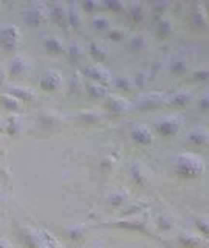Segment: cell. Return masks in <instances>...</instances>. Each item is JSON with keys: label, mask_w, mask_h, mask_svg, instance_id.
<instances>
[{"label": "cell", "mask_w": 209, "mask_h": 248, "mask_svg": "<svg viewBox=\"0 0 209 248\" xmlns=\"http://www.w3.org/2000/svg\"><path fill=\"white\" fill-rule=\"evenodd\" d=\"M205 161L197 154L183 152L175 158L174 170L183 178H197L205 172Z\"/></svg>", "instance_id": "6da1fadb"}, {"label": "cell", "mask_w": 209, "mask_h": 248, "mask_svg": "<svg viewBox=\"0 0 209 248\" xmlns=\"http://www.w3.org/2000/svg\"><path fill=\"white\" fill-rule=\"evenodd\" d=\"M22 19L25 20L28 27H42L45 23L50 22V14H48V5L42 2H33L28 3L23 8Z\"/></svg>", "instance_id": "7a4b0ae2"}, {"label": "cell", "mask_w": 209, "mask_h": 248, "mask_svg": "<svg viewBox=\"0 0 209 248\" xmlns=\"http://www.w3.org/2000/svg\"><path fill=\"white\" fill-rule=\"evenodd\" d=\"M183 123H184L183 116L178 113L164 115L153 123V130L161 137L170 138V137H175L178 132H180V129L183 127Z\"/></svg>", "instance_id": "3957f363"}, {"label": "cell", "mask_w": 209, "mask_h": 248, "mask_svg": "<svg viewBox=\"0 0 209 248\" xmlns=\"http://www.w3.org/2000/svg\"><path fill=\"white\" fill-rule=\"evenodd\" d=\"M20 42L22 34L17 25H3L0 28V48L5 53H13L19 50Z\"/></svg>", "instance_id": "277c9868"}, {"label": "cell", "mask_w": 209, "mask_h": 248, "mask_svg": "<svg viewBox=\"0 0 209 248\" xmlns=\"http://www.w3.org/2000/svg\"><path fill=\"white\" fill-rule=\"evenodd\" d=\"M166 104L164 95H161L158 92H146L143 95H139L135 101V107L138 110H157L161 106Z\"/></svg>", "instance_id": "5b68a950"}, {"label": "cell", "mask_w": 209, "mask_h": 248, "mask_svg": "<svg viewBox=\"0 0 209 248\" xmlns=\"http://www.w3.org/2000/svg\"><path fill=\"white\" fill-rule=\"evenodd\" d=\"M84 76L89 81H95L107 85L112 82V73L103 64H96V62H90V64L84 67Z\"/></svg>", "instance_id": "8992f818"}, {"label": "cell", "mask_w": 209, "mask_h": 248, "mask_svg": "<svg viewBox=\"0 0 209 248\" xmlns=\"http://www.w3.org/2000/svg\"><path fill=\"white\" fill-rule=\"evenodd\" d=\"M62 85V75L54 68H46L39 76V87L45 92H54Z\"/></svg>", "instance_id": "52a82bcc"}, {"label": "cell", "mask_w": 209, "mask_h": 248, "mask_svg": "<svg viewBox=\"0 0 209 248\" xmlns=\"http://www.w3.org/2000/svg\"><path fill=\"white\" fill-rule=\"evenodd\" d=\"M104 106L108 112H112L115 115H126L132 108V104L129 103V99H126L121 95H116V93H110V95L105 98Z\"/></svg>", "instance_id": "ba28073f"}, {"label": "cell", "mask_w": 209, "mask_h": 248, "mask_svg": "<svg viewBox=\"0 0 209 248\" xmlns=\"http://www.w3.org/2000/svg\"><path fill=\"white\" fill-rule=\"evenodd\" d=\"M191 25L194 28L198 30H206L209 28V19H208V13L203 2H194L191 5Z\"/></svg>", "instance_id": "9c48e42d"}, {"label": "cell", "mask_w": 209, "mask_h": 248, "mask_svg": "<svg viewBox=\"0 0 209 248\" xmlns=\"http://www.w3.org/2000/svg\"><path fill=\"white\" fill-rule=\"evenodd\" d=\"M48 14H50V20L54 25L62 30H68V17H67L65 3H60V2L48 3Z\"/></svg>", "instance_id": "30bf717a"}, {"label": "cell", "mask_w": 209, "mask_h": 248, "mask_svg": "<svg viewBox=\"0 0 209 248\" xmlns=\"http://www.w3.org/2000/svg\"><path fill=\"white\" fill-rule=\"evenodd\" d=\"M85 53L89 54L93 62H96V64H103V65H104V62L108 59V56H110L107 46L103 42L96 41V39H91V41L87 42V45H85Z\"/></svg>", "instance_id": "8fae6325"}, {"label": "cell", "mask_w": 209, "mask_h": 248, "mask_svg": "<svg viewBox=\"0 0 209 248\" xmlns=\"http://www.w3.org/2000/svg\"><path fill=\"white\" fill-rule=\"evenodd\" d=\"M164 99H166V106L175 107V108H181L186 104L191 103L192 92L189 89H186V87H180V89H175L174 92H170V93H167V95H164Z\"/></svg>", "instance_id": "7c38bea8"}, {"label": "cell", "mask_w": 209, "mask_h": 248, "mask_svg": "<svg viewBox=\"0 0 209 248\" xmlns=\"http://www.w3.org/2000/svg\"><path fill=\"white\" fill-rule=\"evenodd\" d=\"M147 13H149V5L144 2H132L126 10L127 20L134 25H141L147 17Z\"/></svg>", "instance_id": "4fadbf2b"}, {"label": "cell", "mask_w": 209, "mask_h": 248, "mask_svg": "<svg viewBox=\"0 0 209 248\" xmlns=\"http://www.w3.org/2000/svg\"><path fill=\"white\" fill-rule=\"evenodd\" d=\"M186 143L191 147H205L209 144V129L205 126H195L186 134Z\"/></svg>", "instance_id": "5bb4252c"}, {"label": "cell", "mask_w": 209, "mask_h": 248, "mask_svg": "<svg viewBox=\"0 0 209 248\" xmlns=\"http://www.w3.org/2000/svg\"><path fill=\"white\" fill-rule=\"evenodd\" d=\"M130 137L139 146H149L155 140V132L152 127L147 126V124H138V126L132 129Z\"/></svg>", "instance_id": "9a60e30c"}, {"label": "cell", "mask_w": 209, "mask_h": 248, "mask_svg": "<svg viewBox=\"0 0 209 248\" xmlns=\"http://www.w3.org/2000/svg\"><path fill=\"white\" fill-rule=\"evenodd\" d=\"M28 68V58L23 56V54H15V56L10 61V64H8V68H6V73L8 76L11 78H20L23 73H25V70Z\"/></svg>", "instance_id": "2e32d148"}, {"label": "cell", "mask_w": 209, "mask_h": 248, "mask_svg": "<svg viewBox=\"0 0 209 248\" xmlns=\"http://www.w3.org/2000/svg\"><path fill=\"white\" fill-rule=\"evenodd\" d=\"M42 45H44V48L48 51L50 54H62V53H65L67 50V46L64 44V41H62V37L58 36V34H46L44 36L42 39Z\"/></svg>", "instance_id": "e0dca14e"}, {"label": "cell", "mask_w": 209, "mask_h": 248, "mask_svg": "<svg viewBox=\"0 0 209 248\" xmlns=\"http://www.w3.org/2000/svg\"><path fill=\"white\" fill-rule=\"evenodd\" d=\"M67 17H68V28H72L75 31L82 28L84 13L81 11V8L77 3H68L67 5Z\"/></svg>", "instance_id": "ac0fdd59"}, {"label": "cell", "mask_w": 209, "mask_h": 248, "mask_svg": "<svg viewBox=\"0 0 209 248\" xmlns=\"http://www.w3.org/2000/svg\"><path fill=\"white\" fill-rule=\"evenodd\" d=\"M6 92L11 93L13 96L20 99L22 103H27V101H33L37 96V90L30 87V85H11V87H6Z\"/></svg>", "instance_id": "d6986e66"}, {"label": "cell", "mask_w": 209, "mask_h": 248, "mask_svg": "<svg viewBox=\"0 0 209 248\" xmlns=\"http://www.w3.org/2000/svg\"><path fill=\"white\" fill-rule=\"evenodd\" d=\"M84 89L91 99H105L108 95H110V92L107 89V84H101V82H95V81L84 82Z\"/></svg>", "instance_id": "ffe728a7"}, {"label": "cell", "mask_w": 209, "mask_h": 248, "mask_svg": "<svg viewBox=\"0 0 209 248\" xmlns=\"http://www.w3.org/2000/svg\"><path fill=\"white\" fill-rule=\"evenodd\" d=\"M129 174L132 177V180H134L135 183L144 186L147 183V180H149V172H147L146 166L143 165V163L139 161H132L129 165Z\"/></svg>", "instance_id": "44dd1931"}, {"label": "cell", "mask_w": 209, "mask_h": 248, "mask_svg": "<svg viewBox=\"0 0 209 248\" xmlns=\"http://www.w3.org/2000/svg\"><path fill=\"white\" fill-rule=\"evenodd\" d=\"M37 123L45 129L58 127L62 124V116L56 110H44L41 115L37 116Z\"/></svg>", "instance_id": "7402d4cb"}, {"label": "cell", "mask_w": 209, "mask_h": 248, "mask_svg": "<svg viewBox=\"0 0 209 248\" xmlns=\"http://www.w3.org/2000/svg\"><path fill=\"white\" fill-rule=\"evenodd\" d=\"M155 31H157L158 39H167L174 31V22L169 16H161L155 23Z\"/></svg>", "instance_id": "603a6c76"}, {"label": "cell", "mask_w": 209, "mask_h": 248, "mask_svg": "<svg viewBox=\"0 0 209 248\" xmlns=\"http://www.w3.org/2000/svg\"><path fill=\"white\" fill-rule=\"evenodd\" d=\"M127 45L134 51H144L147 48V45H149V39H147V34H144L143 31H135V33H132L129 36Z\"/></svg>", "instance_id": "cb8c5ba5"}, {"label": "cell", "mask_w": 209, "mask_h": 248, "mask_svg": "<svg viewBox=\"0 0 209 248\" xmlns=\"http://www.w3.org/2000/svg\"><path fill=\"white\" fill-rule=\"evenodd\" d=\"M0 104H2V107L10 113H19L22 110V107H23L22 101L17 99L15 96H13L11 93H8V92H5V93L0 95Z\"/></svg>", "instance_id": "d4e9b609"}, {"label": "cell", "mask_w": 209, "mask_h": 248, "mask_svg": "<svg viewBox=\"0 0 209 248\" xmlns=\"http://www.w3.org/2000/svg\"><path fill=\"white\" fill-rule=\"evenodd\" d=\"M110 84L119 92H130L132 89L135 87L134 76H130L127 73H119L116 76H112V82Z\"/></svg>", "instance_id": "484cf974"}, {"label": "cell", "mask_w": 209, "mask_h": 248, "mask_svg": "<svg viewBox=\"0 0 209 248\" xmlns=\"http://www.w3.org/2000/svg\"><path fill=\"white\" fill-rule=\"evenodd\" d=\"M22 127H23V121L19 113H11L8 118H5V132L8 135L14 137L20 134Z\"/></svg>", "instance_id": "4316f807"}, {"label": "cell", "mask_w": 209, "mask_h": 248, "mask_svg": "<svg viewBox=\"0 0 209 248\" xmlns=\"http://www.w3.org/2000/svg\"><path fill=\"white\" fill-rule=\"evenodd\" d=\"M65 54L67 58L72 61V62H76V64H79L82 62V59L87 56V53H85V46H82L81 44L77 42H72L65 50Z\"/></svg>", "instance_id": "83f0119b"}, {"label": "cell", "mask_w": 209, "mask_h": 248, "mask_svg": "<svg viewBox=\"0 0 209 248\" xmlns=\"http://www.w3.org/2000/svg\"><path fill=\"white\" fill-rule=\"evenodd\" d=\"M77 120L82 124H95L103 120V113L101 110H95V108H87V110H81V113L77 115Z\"/></svg>", "instance_id": "f1b7e54d"}, {"label": "cell", "mask_w": 209, "mask_h": 248, "mask_svg": "<svg viewBox=\"0 0 209 248\" xmlns=\"http://www.w3.org/2000/svg\"><path fill=\"white\" fill-rule=\"evenodd\" d=\"M189 76L194 82H208L209 81V62L194 68L189 73Z\"/></svg>", "instance_id": "f546056e"}, {"label": "cell", "mask_w": 209, "mask_h": 248, "mask_svg": "<svg viewBox=\"0 0 209 248\" xmlns=\"http://www.w3.org/2000/svg\"><path fill=\"white\" fill-rule=\"evenodd\" d=\"M91 27L95 28L96 31H104V33H105V31L112 27V22L105 14H95V16H93V19H91Z\"/></svg>", "instance_id": "4dcf8cb0"}, {"label": "cell", "mask_w": 209, "mask_h": 248, "mask_svg": "<svg viewBox=\"0 0 209 248\" xmlns=\"http://www.w3.org/2000/svg\"><path fill=\"white\" fill-rule=\"evenodd\" d=\"M84 89V79H82V75L79 72H75L70 76V82H68V92L72 95H76Z\"/></svg>", "instance_id": "1f68e13d"}, {"label": "cell", "mask_w": 209, "mask_h": 248, "mask_svg": "<svg viewBox=\"0 0 209 248\" xmlns=\"http://www.w3.org/2000/svg\"><path fill=\"white\" fill-rule=\"evenodd\" d=\"M103 6L107 11L115 13V14H122V13L126 14V10H127V5L121 2V0H104Z\"/></svg>", "instance_id": "d6a6232c"}, {"label": "cell", "mask_w": 209, "mask_h": 248, "mask_svg": "<svg viewBox=\"0 0 209 248\" xmlns=\"http://www.w3.org/2000/svg\"><path fill=\"white\" fill-rule=\"evenodd\" d=\"M105 36L108 41H112V42H119L122 41L124 37H126V33H124V30L121 27H116V25H112L110 28H108L105 31Z\"/></svg>", "instance_id": "836d02e7"}, {"label": "cell", "mask_w": 209, "mask_h": 248, "mask_svg": "<svg viewBox=\"0 0 209 248\" xmlns=\"http://www.w3.org/2000/svg\"><path fill=\"white\" fill-rule=\"evenodd\" d=\"M186 70H188V64H186V59H183V58H178V59L172 61V64H170V73L174 76L184 75Z\"/></svg>", "instance_id": "e575fe53"}, {"label": "cell", "mask_w": 209, "mask_h": 248, "mask_svg": "<svg viewBox=\"0 0 209 248\" xmlns=\"http://www.w3.org/2000/svg\"><path fill=\"white\" fill-rule=\"evenodd\" d=\"M116 165H118V160H116L115 157H112V155H105V157L99 161V168L103 172H110V170H113L116 168Z\"/></svg>", "instance_id": "d590c367"}, {"label": "cell", "mask_w": 209, "mask_h": 248, "mask_svg": "<svg viewBox=\"0 0 209 248\" xmlns=\"http://www.w3.org/2000/svg\"><path fill=\"white\" fill-rule=\"evenodd\" d=\"M172 6V3L170 2H157V3H152L150 8H152V11L158 16V17H161V16H167V10Z\"/></svg>", "instance_id": "8d00e7d4"}, {"label": "cell", "mask_w": 209, "mask_h": 248, "mask_svg": "<svg viewBox=\"0 0 209 248\" xmlns=\"http://www.w3.org/2000/svg\"><path fill=\"white\" fill-rule=\"evenodd\" d=\"M98 6H99V3L95 2V0H87V2H82V3L79 5L81 11H82L84 14H93V13H96Z\"/></svg>", "instance_id": "74e56055"}, {"label": "cell", "mask_w": 209, "mask_h": 248, "mask_svg": "<svg viewBox=\"0 0 209 248\" xmlns=\"http://www.w3.org/2000/svg\"><path fill=\"white\" fill-rule=\"evenodd\" d=\"M197 107L200 108L203 113H209V92H205L203 95L198 98Z\"/></svg>", "instance_id": "f35d334b"}, {"label": "cell", "mask_w": 209, "mask_h": 248, "mask_svg": "<svg viewBox=\"0 0 209 248\" xmlns=\"http://www.w3.org/2000/svg\"><path fill=\"white\" fill-rule=\"evenodd\" d=\"M124 200H126V194L121 192V191H115V194L112 196V202H113V203L119 205V203H122Z\"/></svg>", "instance_id": "ab89813d"}, {"label": "cell", "mask_w": 209, "mask_h": 248, "mask_svg": "<svg viewBox=\"0 0 209 248\" xmlns=\"http://www.w3.org/2000/svg\"><path fill=\"white\" fill-rule=\"evenodd\" d=\"M6 79H8V73H6V70L0 67V87H2V85H5V84H6Z\"/></svg>", "instance_id": "60d3db41"}, {"label": "cell", "mask_w": 209, "mask_h": 248, "mask_svg": "<svg viewBox=\"0 0 209 248\" xmlns=\"http://www.w3.org/2000/svg\"><path fill=\"white\" fill-rule=\"evenodd\" d=\"M0 248H13V247L6 239H0Z\"/></svg>", "instance_id": "b9f144b4"}, {"label": "cell", "mask_w": 209, "mask_h": 248, "mask_svg": "<svg viewBox=\"0 0 209 248\" xmlns=\"http://www.w3.org/2000/svg\"><path fill=\"white\" fill-rule=\"evenodd\" d=\"M0 132H5V120L0 118Z\"/></svg>", "instance_id": "7bdbcfd3"}, {"label": "cell", "mask_w": 209, "mask_h": 248, "mask_svg": "<svg viewBox=\"0 0 209 248\" xmlns=\"http://www.w3.org/2000/svg\"><path fill=\"white\" fill-rule=\"evenodd\" d=\"M205 8H206V13H208V19H209V2L205 3Z\"/></svg>", "instance_id": "ee69618b"}, {"label": "cell", "mask_w": 209, "mask_h": 248, "mask_svg": "<svg viewBox=\"0 0 209 248\" xmlns=\"http://www.w3.org/2000/svg\"><path fill=\"white\" fill-rule=\"evenodd\" d=\"M3 149V141H2V138H0V151Z\"/></svg>", "instance_id": "f6af8a7d"}, {"label": "cell", "mask_w": 209, "mask_h": 248, "mask_svg": "<svg viewBox=\"0 0 209 248\" xmlns=\"http://www.w3.org/2000/svg\"><path fill=\"white\" fill-rule=\"evenodd\" d=\"M2 202H3V194L0 192V203H2Z\"/></svg>", "instance_id": "bcb514c9"}]
</instances>
